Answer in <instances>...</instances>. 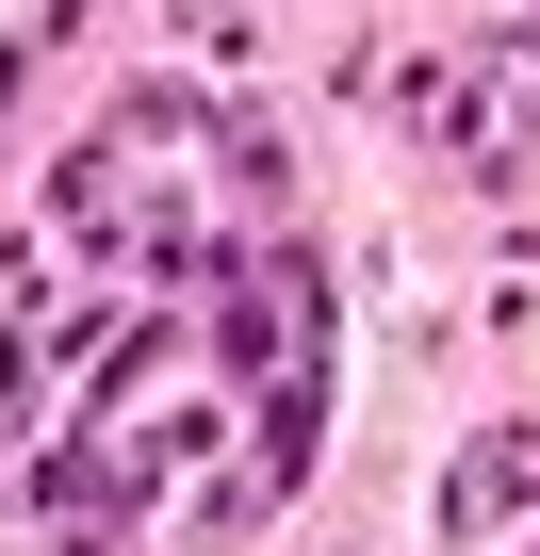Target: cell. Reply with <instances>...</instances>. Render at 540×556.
Segmentation results:
<instances>
[{"mask_svg":"<svg viewBox=\"0 0 540 556\" xmlns=\"http://www.w3.org/2000/svg\"><path fill=\"white\" fill-rule=\"evenodd\" d=\"M524 507H540V442L491 426V442L459 458V491H442V540H491V523H524Z\"/></svg>","mask_w":540,"mask_h":556,"instance_id":"cell-1","label":"cell"}]
</instances>
